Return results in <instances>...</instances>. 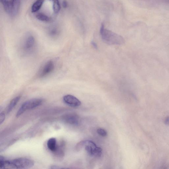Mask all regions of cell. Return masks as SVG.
Returning <instances> with one entry per match:
<instances>
[{
	"label": "cell",
	"mask_w": 169,
	"mask_h": 169,
	"mask_svg": "<svg viewBox=\"0 0 169 169\" xmlns=\"http://www.w3.org/2000/svg\"><path fill=\"white\" fill-rule=\"evenodd\" d=\"M34 164V161L28 158H19L11 161L5 160L3 157L0 158L1 168L29 169L32 167Z\"/></svg>",
	"instance_id": "obj_1"
},
{
	"label": "cell",
	"mask_w": 169,
	"mask_h": 169,
	"mask_svg": "<svg viewBox=\"0 0 169 169\" xmlns=\"http://www.w3.org/2000/svg\"><path fill=\"white\" fill-rule=\"evenodd\" d=\"M100 33L103 41L109 44L120 45L125 43L122 36L105 29L104 25H101Z\"/></svg>",
	"instance_id": "obj_2"
},
{
	"label": "cell",
	"mask_w": 169,
	"mask_h": 169,
	"mask_svg": "<svg viewBox=\"0 0 169 169\" xmlns=\"http://www.w3.org/2000/svg\"><path fill=\"white\" fill-rule=\"evenodd\" d=\"M43 102V99L39 98H33L26 101L19 108L17 113L16 117H19L26 110L39 107L42 104Z\"/></svg>",
	"instance_id": "obj_3"
},
{
	"label": "cell",
	"mask_w": 169,
	"mask_h": 169,
	"mask_svg": "<svg viewBox=\"0 0 169 169\" xmlns=\"http://www.w3.org/2000/svg\"><path fill=\"white\" fill-rule=\"evenodd\" d=\"M36 47V41L34 36L30 35L24 40L22 46L23 53L26 55L30 54L34 52Z\"/></svg>",
	"instance_id": "obj_4"
},
{
	"label": "cell",
	"mask_w": 169,
	"mask_h": 169,
	"mask_svg": "<svg viewBox=\"0 0 169 169\" xmlns=\"http://www.w3.org/2000/svg\"><path fill=\"white\" fill-rule=\"evenodd\" d=\"M85 147L87 153L92 156L95 157H99L101 156L102 149L98 147L93 142L89 140L86 141Z\"/></svg>",
	"instance_id": "obj_5"
},
{
	"label": "cell",
	"mask_w": 169,
	"mask_h": 169,
	"mask_svg": "<svg viewBox=\"0 0 169 169\" xmlns=\"http://www.w3.org/2000/svg\"><path fill=\"white\" fill-rule=\"evenodd\" d=\"M54 62L52 61L47 62L43 67L39 74L40 78H44L50 74L54 70Z\"/></svg>",
	"instance_id": "obj_6"
},
{
	"label": "cell",
	"mask_w": 169,
	"mask_h": 169,
	"mask_svg": "<svg viewBox=\"0 0 169 169\" xmlns=\"http://www.w3.org/2000/svg\"><path fill=\"white\" fill-rule=\"evenodd\" d=\"M63 100L65 103L72 107H77L81 104V102L74 96L68 95L64 96Z\"/></svg>",
	"instance_id": "obj_7"
},
{
	"label": "cell",
	"mask_w": 169,
	"mask_h": 169,
	"mask_svg": "<svg viewBox=\"0 0 169 169\" xmlns=\"http://www.w3.org/2000/svg\"><path fill=\"white\" fill-rule=\"evenodd\" d=\"M62 119L66 123L73 125H78L80 121L78 116L74 113L65 114L62 116Z\"/></svg>",
	"instance_id": "obj_8"
},
{
	"label": "cell",
	"mask_w": 169,
	"mask_h": 169,
	"mask_svg": "<svg viewBox=\"0 0 169 169\" xmlns=\"http://www.w3.org/2000/svg\"><path fill=\"white\" fill-rule=\"evenodd\" d=\"M47 146L49 149L54 153L57 150L58 147L56 138L53 137L49 139L47 142Z\"/></svg>",
	"instance_id": "obj_9"
},
{
	"label": "cell",
	"mask_w": 169,
	"mask_h": 169,
	"mask_svg": "<svg viewBox=\"0 0 169 169\" xmlns=\"http://www.w3.org/2000/svg\"><path fill=\"white\" fill-rule=\"evenodd\" d=\"M21 97L20 96H18L14 98L13 99L9 104L7 108V112L8 113L11 112L13 109L14 108L15 106L18 104V103Z\"/></svg>",
	"instance_id": "obj_10"
},
{
	"label": "cell",
	"mask_w": 169,
	"mask_h": 169,
	"mask_svg": "<svg viewBox=\"0 0 169 169\" xmlns=\"http://www.w3.org/2000/svg\"><path fill=\"white\" fill-rule=\"evenodd\" d=\"M65 144L62 143L59 146H58L57 150L54 152L55 156L57 158L61 159L64 156V148Z\"/></svg>",
	"instance_id": "obj_11"
},
{
	"label": "cell",
	"mask_w": 169,
	"mask_h": 169,
	"mask_svg": "<svg viewBox=\"0 0 169 169\" xmlns=\"http://www.w3.org/2000/svg\"><path fill=\"white\" fill-rule=\"evenodd\" d=\"M44 2V0H36L32 7V12L35 13L38 11L41 8Z\"/></svg>",
	"instance_id": "obj_12"
},
{
	"label": "cell",
	"mask_w": 169,
	"mask_h": 169,
	"mask_svg": "<svg viewBox=\"0 0 169 169\" xmlns=\"http://www.w3.org/2000/svg\"><path fill=\"white\" fill-rule=\"evenodd\" d=\"M36 18L42 22H49L52 20V18L43 13H38L36 15Z\"/></svg>",
	"instance_id": "obj_13"
},
{
	"label": "cell",
	"mask_w": 169,
	"mask_h": 169,
	"mask_svg": "<svg viewBox=\"0 0 169 169\" xmlns=\"http://www.w3.org/2000/svg\"><path fill=\"white\" fill-rule=\"evenodd\" d=\"M53 3V9L55 14H57L60 11L61 5L59 0H51Z\"/></svg>",
	"instance_id": "obj_14"
},
{
	"label": "cell",
	"mask_w": 169,
	"mask_h": 169,
	"mask_svg": "<svg viewBox=\"0 0 169 169\" xmlns=\"http://www.w3.org/2000/svg\"><path fill=\"white\" fill-rule=\"evenodd\" d=\"M59 34V29L56 27H53L50 29L48 31V34L52 38L58 37Z\"/></svg>",
	"instance_id": "obj_15"
},
{
	"label": "cell",
	"mask_w": 169,
	"mask_h": 169,
	"mask_svg": "<svg viewBox=\"0 0 169 169\" xmlns=\"http://www.w3.org/2000/svg\"><path fill=\"white\" fill-rule=\"evenodd\" d=\"M86 141H82L79 142L76 146V150L79 151L81 150L83 148L85 147Z\"/></svg>",
	"instance_id": "obj_16"
},
{
	"label": "cell",
	"mask_w": 169,
	"mask_h": 169,
	"mask_svg": "<svg viewBox=\"0 0 169 169\" xmlns=\"http://www.w3.org/2000/svg\"><path fill=\"white\" fill-rule=\"evenodd\" d=\"M98 134L102 137H105L107 134V132L104 129L102 128H98L97 130Z\"/></svg>",
	"instance_id": "obj_17"
},
{
	"label": "cell",
	"mask_w": 169,
	"mask_h": 169,
	"mask_svg": "<svg viewBox=\"0 0 169 169\" xmlns=\"http://www.w3.org/2000/svg\"><path fill=\"white\" fill-rule=\"evenodd\" d=\"M5 119V114L3 112L1 113V115H0V122H1V124H2L3 122L4 121Z\"/></svg>",
	"instance_id": "obj_18"
},
{
	"label": "cell",
	"mask_w": 169,
	"mask_h": 169,
	"mask_svg": "<svg viewBox=\"0 0 169 169\" xmlns=\"http://www.w3.org/2000/svg\"><path fill=\"white\" fill-rule=\"evenodd\" d=\"M62 6L65 8H66L68 7V3L67 1H64L62 2Z\"/></svg>",
	"instance_id": "obj_19"
},
{
	"label": "cell",
	"mask_w": 169,
	"mask_h": 169,
	"mask_svg": "<svg viewBox=\"0 0 169 169\" xmlns=\"http://www.w3.org/2000/svg\"><path fill=\"white\" fill-rule=\"evenodd\" d=\"M91 44L96 49H98V46L97 44H96L95 42L94 41H92L91 42Z\"/></svg>",
	"instance_id": "obj_20"
},
{
	"label": "cell",
	"mask_w": 169,
	"mask_h": 169,
	"mask_svg": "<svg viewBox=\"0 0 169 169\" xmlns=\"http://www.w3.org/2000/svg\"><path fill=\"white\" fill-rule=\"evenodd\" d=\"M165 124L166 125H169V117L167 118L164 121Z\"/></svg>",
	"instance_id": "obj_21"
},
{
	"label": "cell",
	"mask_w": 169,
	"mask_h": 169,
	"mask_svg": "<svg viewBox=\"0 0 169 169\" xmlns=\"http://www.w3.org/2000/svg\"><path fill=\"white\" fill-rule=\"evenodd\" d=\"M51 169H61L62 168L61 167H59L58 166H51V167H50Z\"/></svg>",
	"instance_id": "obj_22"
},
{
	"label": "cell",
	"mask_w": 169,
	"mask_h": 169,
	"mask_svg": "<svg viewBox=\"0 0 169 169\" xmlns=\"http://www.w3.org/2000/svg\"><path fill=\"white\" fill-rule=\"evenodd\" d=\"M9 1H13V0H9Z\"/></svg>",
	"instance_id": "obj_23"
}]
</instances>
